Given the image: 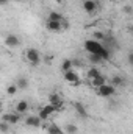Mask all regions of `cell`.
Masks as SVG:
<instances>
[{
    "label": "cell",
    "mask_w": 133,
    "mask_h": 134,
    "mask_svg": "<svg viewBox=\"0 0 133 134\" xmlns=\"http://www.w3.org/2000/svg\"><path fill=\"white\" fill-rule=\"evenodd\" d=\"M85 50H86L88 53L100 55L105 61L110 59V50L105 48L100 41H96V39H88V41H85Z\"/></svg>",
    "instance_id": "1"
},
{
    "label": "cell",
    "mask_w": 133,
    "mask_h": 134,
    "mask_svg": "<svg viewBox=\"0 0 133 134\" xmlns=\"http://www.w3.org/2000/svg\"><path fill=\"white\" fill-rule=\"evenodd\" d=\"M25 58H27V61H28L32 66H38V64L41 63V53H39L36 48H28V50L25 52Z\"/></svg>",
    "instance_id": "2"
},
{
    "label": "cell",
    "mask_w": 133,
    "mask_h": 134,
    "mask_svg": "<svg viewBox=\"0 0 133 134\" xmlns=\"http://www.w3.org/2000/svg\"><path fill=\"white\" fill-rule=\"evenodd\" d=\"M96 91H97V95H99V97H111V95L114 94L116 87H114L113 84H103V86L97 87Z\"/></svg>",
    "instance_id": "3"
},
{
    "label": "cell",
    "mask_w": 133,
    "mask_h": 134,
    "mask_svg": "<svg viewBox=\"0 0 133 134\" xmlns=\"http://www.w3.org/2000/svg\"><path fill=\"white\" fill-rule=\"evenodd\" d=\"M53 112H55V108L49 103V104H45V106H44V108L38 112V115H39V119H41V120H47V119H49Z\"/></svg>",
    "instance_id": "4"
},
{
    "label": "cell",
    "mask_w": 133,
    "mask_h": 134,
    "mask_svg": "<svg viewBox=\"0 0 133 134\" xmlns=\"http://www.w3.org/2000/svg\"><path fill=\"white\" fill-rule=\"evenodd\" d=\"M45 28H47L49 31H52V33H58V31L64 30L63 22H55V20H47V22H45Z\"/></svg>",
    "instance_id": "5"
},
{
    "label": "cell",
    "mask_w": 133,
    "mask_h": 134,
    "mask_svg": "<svg viewBox=\"0 0 133 134\" xmlns=\"http://www.w3.org/2000/svg\"><path fill=\"white\" fill-rule=\"evenodd\" d=\"M64 80H66L69 84H74V86H78V84H80V76H78V73L74 72V70L64 73Z\"/></svg>",
    "instance_id": "6"
},
{
    "label": "cell",
    "mask_w": 133,
    "mask_h": 134,
    "mask_svg": "<svg viewBox=\"0 0 133 134\" xmlns=\"http://www.w3.org/2000/svg\"><path fill=\"white\" fill-rule=\"evenodd\" d=\"M41 119H39V115H30V117H27V120H25V125L27 126H32V128H39L41 126Z\"/></svg>",
    "instance_id": "7"
},
{
    "label": "cell",
    "mask_w": 133,
    "mask_h": 134,
    "mask_svg": "<svg viewBox=\"0 0 133 134\" xmlns=\"http://www.w3.org/2000/svg\"><path fill=\"white\" fill-rule=\"evenodd\" d=\"M83 9H85L88 14H93V13L97 9V2H94V0H85V2H83Z\"/></svg>",
    "instance_id": "8"
},
{
    "label": "cell",
    "mask_w": 133,
    "mask_h": 134,
    "mask_svg": "<svg viewBox=\"0 0 133 134\" xmlns=\"http://www.w3.org/2000/svg\"><path fill=\"white\" fill-rule=\"evenodd\" d=\"M5 44H6V47H17L21 44V41L16 34H8L5 37Z\"/></svg>",
    "instance_id": "9"
},
{
    "label": "cell",
    "mask_w": 133,
    "mask_h": 134,
    "mask_svg": "<svg viewBox=\"0 0 133 134\" xmlns=\"http://www.w3.org/2000/svg\"><path fill=\"white\" fill-rule=\"evenodd\" d=\"M74 109L78 112V115H80L81 119H88V111H86V108L83 106V103L75 101V103H74Z\"/></svg>",
    "instance_id": "10"
},
{
    "label": "cell",
    "mask_w": 133,
    "mask_h": 134,
    "mask_svg": "<svg viewBox=\"0 0 133 134\" xmlns=\"http://www.w3.org/2000/svg\"><path fill=\"white\" fill-rule=\"evenodd\" d=\"M3 120L8 122V123H11V125H14V123H17V122L21 120V114H19V112H14V114H5V115H3Z\"/></svg>",
    "instance_id": "11"
},
{
    "label": "cell",
    "mask_w": 133,
    "mask_h": 134,
    "mask_svg": "<svg viewBox=\"0 0 133 134\" xmlns=\"http://www.w3.org/2000/svg\"><path fill=\"white\" fill-rule=\"evenodd\" d=\"M47 20L63 22V20H64V17H63V14H60V13H57V11H50V13H49V17H47Z\"/></svg>",
    "instance_id": "12"
},
{
    "label": "cell",
    "mask_w": 133,
    "mask_h": 134,
    "mask_svg": "<svg viewBox=\"0 0 133 134\" xmlns=\"http://www.w3.org/2000/svg\"><path fill=\"white\" fill-rule=\"evenodd\" d=\"M91 83H93V86L97 89V87H100V86L106 84V80H105V76H103V75H99V76H96L94 80H91Z\"/></svg>",
    "instance_id": "13"
},
{
    "label": "cell",
    "mask_w": 133,
    "mask_h": 134,
    "mask_svg": "<svg viewBox=\"0 0 133 134\" xmlns=\"http://www.w3.org/2000/svg\"><path fill=\"white\" fill-rule=\"evenodd\" d=\"M27 109H28V103H27L25 100H21L19 103H17V106H16V111H17L19 114H25Z\"/></svg>",
    "instance_id": "14"
},
{
    "label": "cell",
    "mask_w": 133,
    "mask_h": 134,
    "mask_svg": "<svg viewBox=\"0 0 133 134\" xmlns=\"http://www.w3.org/2000/svg\"><path fill=\"white\" fill-rule=\"evenodd\" d=\"M72 67H74V61H72V59H64V61L61 63V70H63L64 73H66V72H70Z\"/></svg>",
    "instance_id": "15"
},
{
    "label": "cell",
    "mask_w": 133,
    "mask_h": 134,
    "mask_svg": "<svg viewBox=\"0 0 133 134\" xmlns=\"http://www.w3.org/2000/svg\"><path fill=\"white\" fill-rule=\"evenodd\" d=\"M47 133L49 134H66L60 126H58V125H55V123H52V125L47 128Z\"/></svg>",
    "instance_id": "16"
},
{
    "label": "cell",
    "mask_w": 133,
    "mask_h": 134,
    "mask_svg": "<svg viewBox=\"0 0 133 134\" xmlns=\"http://www.w3.org/2000/svg\"><path fill=\"white\" fill-rule=\"evenodd\" d=\"M61 101H63L61 97H60L57 92H52V94L49 95V103H50V104H57V103H61Z\"/></svg>",
    "instance_id": "17"
},
{
    "label": "cell",
    "mask_w": 133,
    "mask_h": 134,
    "mask_svg": "<svg viewBox=\"0 0 133 134\" xmlns=\"http://www.w3.org/2000/svg\"><path fill=\"white\" fill-rule=\"evenodd\" d=\"M89 61L93 63V64H102L105 59L100 56V55H94V53H89Z\"/></svg>",
    "instance_id": "18"
},
{
    "label": "cell",
    "mask_w": 133,
    "mask_h": 134,
    "mask_svg": "<svg viewBox=\"0 0 133 134\" xmlns=\"http://www.w3.org/2000/svg\"><path fill=\"white\" fill-rule=\"evenodd\" d=\"M99 75H102V73H100L99 69H96V67H91V69L88 70V78H89V80H94V78L99 76Z\"/></svg>",
    "instance_id": "19"
},
{
    "label": "cell",
    "mask_w": 133,
    "mask_h": 134,
    "mask_svg": "<svg viewBox=\"0 0 133 134\" xmlns=\"http://www.w3.org/2000/svg\"><path fill=\"white\" fill-rule=\"evenodd\" d=\"M111 84H113L114 87H116V86H122V84H124V78L119 76V75H116V76L111 78Z\"/></svg>",
    "instance_id": "20"
},
{
    "label": "cell",
    "mask_w": 133,
    "mask_h": 134,
    "mask_svg": "<svg viewBox=\"0 0 133 134\" xmlns=\"http://www.w3.org/2000/svg\"><path fill=\"white\" fill-rule=\"evenodd\" d=\"M17 87H19V89H27V87H28V81H27L25 78H19V80H17Z\"/></svg>",
    "instance_id": "21"
},
{
    "label": "cell",
    "mask_w": 133,
    "mask_h": 134,
    "mask_svg": "<svg viewBox=\"0 0 133 134\" xmlns=\"http://www.w3.org/2000/svg\"><path fill=\"white\" fill-rule=\"evenodd\" d=\"M66 133L67 134H75L77 133V126H75V125H67L66 126Z\"/></svg>",
    "instance_id": "22"
},
{
    "label": "cell",
    "mask_w": 133,
    "mask_h": 134,
    "mask_svg": "<svg viewBox=\"0 0 133 134\" xmlns=\"http://www.w3.org/2000/svg\"><path fill=\"white\" fill-rule=\"evenodd\" d=\"M17 89H19L17 84H11V86H8V94H9V95H14Z\"/></svg>",
    "instance_id": "23"
},
{
    "label": "cell",
    "mask_w": 133,
    "mask_h": 134,
    "mask_svg": "<svg viewBox=\"0 0 133 134\" xmlns=\"http://www.w3.org/2000/svg\"><path fill=\"white\" fill-rule=\"evenodd\" d=\"M0 130H2V133H3V134L8 133V122H5V120H3V122H2V125H0Z\"/></svg>",
    "instance_id": "24"
},
{
    "label": "cell",
    "mask_w": 133,
    "mask_h": 134,
    "mask_svg": "<svg viewBox=\"0 0 133 134\" xmlns=\"http://www.w3.org/2000/svg\"><path fill=\"white\" fill-rule=\"evenodd\" d=\"M94 37H96V41H100V42H102V41L105 39V34L100 33V31H96V33H94Z\"/></svg>",
    "instance_id": "25"
},
{
    "label": "cell",
    "mask_w": 133,
    "mask_h": 134,
    "mask_svg": "<svg viewBox=\"0 0 133 134\" xmlns=\"http://www.w3.org/2000/svg\"><path fill=\"white\" fill-rule=\"evenodd\" d=\"M127 58H129V63H130V66H133V50H132V52H129Z\"/></svg>",
    "instance_id": "26"
},
{
    "label": "cell",
    "mask_w": 133,
    "mask_h": 134,
    "mask_svg": "<svg viewBox=\"0 0 133 134\" xmlns=\"http://www.w3.org/2000/svg\"><path fill=\"white\" fill-rule=\"evenodd\" d=\"M133 9H132V6L130 5H127V6H124V13H127V14H130Z\"/></svg>",
    "instance_id": "27"
},
{
    "label": "cell",
    "mask_w": 133,
    "mask_h": 134,
    "mask_svg": "<svg viewBox=\"0 0 133 134\" xmlns=\"http://www.w3.org/2000/svg\"><path fill=\"white\" fill-rule=\"evenodd\" d=\"M8 2H9V0H0V5H6Z\"/></svg>",
    "instance_id": "28"
},
{
    "label": "cell",
    "mask_w": 133,
    "mask_h": 134,
    "mask_svg": "<svg viewBox=\"0 0 133 134\" xmlns=\"http://www.w3.org/2000/svg\"><path fill=\"white\" fill-rule=\"evenodd\" d=\"M55 2H57V3H60V5H61V3H63V2H64V0H55Z\"/></svg>",
    "instance_id": "29"
},
{
    "label": "cell",
    "mask_w": 133,
    "mask_h": 134,
    "mask_svg": "<svg viewBox=\"0 0 133 134\" xmlns=\"http://www.w3.org/2000/svg\"><path fill=\"white\" fill-rule=\"evenodd\" d=\"M14 2H24V0H14Z\"/></svg>",
    "instance_id": "30"
},
{
    "label": "cell",
    "mask_w": 133,
    "mask_h": 134,
    "mask_svg": "<svg viewBox=\"0 0 133 134\" xmlns=\"http://www.w3.org/2000/svg\"><path fill=\"white\" fill-rule=\"evenodd\" d=\"M130 30H132V33H133V27H132V28H130Z\"/></svg>",
    "instance_id": "31"
}]
</instances>
